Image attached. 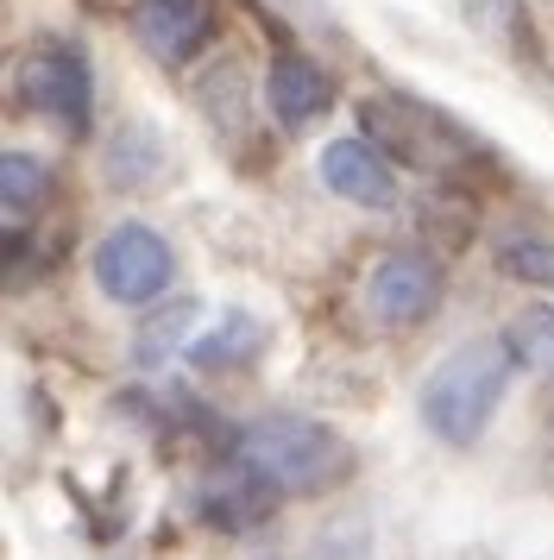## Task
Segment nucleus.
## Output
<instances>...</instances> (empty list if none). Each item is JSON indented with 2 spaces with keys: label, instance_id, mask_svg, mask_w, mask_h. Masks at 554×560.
I'll return each instance as SVG.
<instances>
[{
  "label": "nucleus",
  "instance_id": "6",
  "mask_svg": "<svg viewBox=\"0 0 554 560\" xmlns=\"http://www.w3.org/2000/svg\"><path fill=\"white\" fill-rule=\"evenodd\" d=\"M435 303H441V265L423 253L378 258L372 278H366V308L384 328H416V322H428Z\"/></svg>",
  "mask_w": 554,
  "mask_h": 560
},
{
  "label": "nucleus",
  "instance_id": "9",
  "mask_svg": "<svg viewBox=\"0 0 554 560\" xmlns=\"http://www.w3.org/2000/svg\"><path fill=\"white\" fill-rule=\"evenodd\" d=\"M132 26H139L151 57L183 63L208 38V0H139L132 7Z\"/></svg>",
  "mask_w": 554,
  "mask_h": 560
},
{
  "label": "nucleus",
  "instance_id": "14",
  "mask_svg": "<svg viewBox=\"0 0 554 560\" xmlns=\"http://www.w3.org/2000/svg\"><path fill=\"white\" fill-rule=\"evenodd\" d=\"M498 265H504L517 283H535V290H549V296H554V246H549V240L517 233V240H504Z\"/></svg>",
  "mask_w": 554,
  "mask_h": 560
},
{
  "label": "nucleus",
  "instance_id": "1",
  "mask_svg": "<svg viewBox=\"0 0 554 560\" xmlns=\"http://www.w3.org/2000/svg\"><path fill=\"white\" fill-rule=\"evenodd\" d=\"M233 459L246 466L252 479H265L284 498H309V491H327V485L347 479V441L315 422V416H290V409H277V416H258L246 429L233 434Z\"/></svg>",
  "mask_w": 554,
  "mask_h": 560
},
{
  "label": "nucleus",
  "instance_id": "5",
  "mask_svg": "<svg viewBox=\"0 0 554 560\" xmlns=\"http://www.w3.org/2000/svg\"><path fill=\"white\" fill-rule=\"evenodd\" d=\"M176 278V253L164 233H151L146 221H120V228L107 233L95 246V283L114 296V303H151V296H164Z\"/></svg>",
  "mask_w": 554,
  "mask_h": 560
},
{
  "label": "nucleus",
  "instance_id": "15",
  "mask_svg": "<svg viewBox=\"0 0 554 560\" xmlns=\"http://www.w3.org/2000/svg\"><path fill=\"white\" fill-rule=\"evenodd\" d=\"M32 271H38V246H32L25 233L0 228V290H7V283H25Z\"/></svg>",
  "mask_w": 554,
  "mask_h": 560
},
{
  "label": "nucleus",
  "instance_id": "7",
  "mask_svg": "<svg viewBox=\"0 0 554 560\" xmlns=\"http://www.w3.org/2000/svg\"><path fill=\"white\" fill-rule=\"evenodd\" d=\"M322 183L341 196V202H359V208H397V171L391 158L378 152L372 139H334L322 152Z\"/></svg>",
  "mask_w": 554,
  "mask_h": 560
},
{
  "label": "nucleus",
  "instance_id": "16",
  "mask_svg": "<svg viewBox=\"0 0 554 560\" xmlns=\"http://www.w3.org/2000/svg\"><path fill=\"white\" fill-rule=\"evenodd\" d=\"M189 328V303H176L171 315H164V322H158V328L146 334V340H139V359H146V365H158V347H171L176 334Z\"/></svg>",
  "mask_w": 554,
  "mask_h": 560
},
{
  "label": "nucleus",
  "instance_id": "8",
  "mask_svg": "<svg viewBox=\"0 0 554 560\" xmlns=\"http://www.w3.org/2000/svg\"><path fill=\"white\" fill-rule=\"evenodd\" d=\"M265 102H272L277 127H315L327 114V102H334V82H327V70L315 63V57L302 51H277L272 57V77H265Z\"/></svg>",
  "mask_w": 554,
  "mask_h": 560
},
{
  "label": "nucleus",
  "instance_id": "11",
  "mask_svg": "<svg viewBox=\"0 0 554 560\" xmlns=\"http://www.w3.org/2000/svg\"><path fill=\"white\" fill-rule=\"evenodd\" d=\"M504 347H510L517 365H529V372H542V378L554 384V308L549 303L523 308V315L504 328Z\"/></svg>",
  "mask_w": 554,
  "mask_h": 560
},
{
  "label": "nucleus",
  "instance_id": "3",
  "mask_svg": "<svg viewBox=\"0 0 554 560\" xmlns=\"http://www.w3.org/2000/svg\"><path fill=\"white\" fill-rule=\"evenodd\" d=\"M359 120H366V139L384 158L423 164V171H453L466 158H485L478 139L460 120H448L441 107H428V102H409V95H372L359 107Z\"/></svg>",
  "mask_w": 554,
  "mask_h": 560
},
{
  "label": "nucleus",
  "instance_id": "2",
  "mask_svg": "<svg viewBox=\"0 0 554 560\" xmlns=\"http://www.w3.org/2000/svg\"><path fill=\"white\" fill-rule=\"evenodd\" d=\"M510 347L504 340H466V347H453L423 384V422L428 434H441L453 447H473L478 429L492 422V409H498L504 384H510Z\"/></svg>",
  "mask_w": 554,
  "mask_h": 560
},
{
  "label": "nucleus",
  "instance_id": "4",
  "mask_svg": "<svg viewBox=\"0 0 554 560\" xmlns=\"http://www.w3.org/2000/svg\"><path fill=\"white\" fill-rule=\"evenodd\" d=\"M20 95L32 114H45L50 127L89 132V120H95V70H89L82 45H70V38L32 45L20 63Z\"/></svg>",
  "mask_w": 554,
  "mask_h": 560
},
{
  "label": "nucleus",
  "instance_id": "10",
  "mask_svg": "<svg viewBox=\"0 0 554 560\" xmlns=\"http://www.w3.org/2000/svg\"><path fill=\"white\" fill-rule=\"evenodd\" d=\"M272 498H277V491H272L265 479H252L240 459H233L221 479L201 491L208 523H221V529H252V523H265V516H272Z\"/></svg>",
  "mask_w": 554,
  "mask_h": 560
},
{
  "label": "nucleus",
  "instance_id": "13",
  "mask_svg": "<svg viewBox=\"0 0 554 560\" xmlns=\"http://www.w3.org/2000/svg\"><path fill=\"white\" fill-rule=\"evenodd\" d=\"M50 202V164L32 152H0V208L32 214Z\"/></svg>",
  "mask_w": 554,
  "mask_h": 560
},
{
  "label": "nucleus",
  "instance_id": "12",
  "mask_svg": "<svg viewBox=\"0 0 554 560\" xmlns=\"http://www.w3.org/2000/svg\"><path fill=\"white\" fill-rule=\"evenodd\" d=\"M258 347H265V328H258L252 315H227L208 340H196V347H189V365H201V372H221V365L252 359Z\"/></svg>",
  "mask_w": 554,
  "mask_h": 560
}]
</instances>
